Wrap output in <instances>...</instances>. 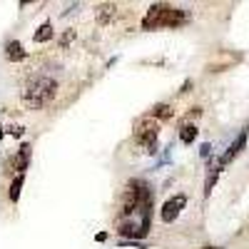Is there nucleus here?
I'll return each instance as SVG.
<instances>
[{"mask_svg":"<svg viewBox=\"0 0 249 249\" xmlns=\"http://www.w3.org/2000/svg\"><path fill=\"white\" fill-rule=\"evenodd\" d=\"M55 90H57V82L48 75H35L30 77V82L25 85L23 90V102H25V107L30 110H40V107H45L48 102L55 97Z\"/></svg>","mask_w":249,"mask_h":249,"instance_id":"3","label":"nucleus"},{"mask_svg":"<svg viewBox=\"0 0 249 249\" xmlns=\"http://www.w3.org/2000/svg\"><path fill=\"white\" fill-rule=\"evenodd\" d=\"M23 179H25V175H15V179L10 182V190H8L10 202H18V197H20V187H23Z\"/></svg>","mask_w":249,"mask_h":249,"instance_id":"11","label":"nucleus"},{"mask_svg":"<svg viewBox=\"0 0 249 249\" xmlns=\"http://www.w3.org/2000/svg\"><path fill=\"white\" fill-rule=\"evenodd\" d=\"M244 144H247V127H244V130H242V132L237 135V140H234V142L230 144V150H227V152L222 155V160H219L217 164H219V167H224L227 162H232V160H234V157H237V155H239V152L244 150Z\"/></svg>","mask_w":249,"mask_h":249,"instance_id":"6","label":"nucleus"},{"mask_svg":"<svg viewBox=\"0 0 249 249\" xmlns=\"http://www.w3.org/2000/svg\"><path fill=\"white\" fill-rule=\"evenodd\" d=\"M204 249H217V247H204Z\"/></svg>","mask_w":249,"mask_h":249,"instance_id":"15","label":"nucleus"},{"mask_svg":"<svg viewBox=\"0 0 249 249\" xmlns=\"http://www.w3.org/2000/svg\"><path fill=\"white\" fill-rule=\"evenodd\" d=\"M135 142L140 144V147L144 152H157V137H160V127H157V120L152 115H144L137 120L135 124V132H132Z\"/></svg>","mask_w":249,"mask_h":249,"instance_id":"4","label":"nucleus"},{"mask_svg":"<svg viewBox=\"0 0 249 249\" xmlns=\"http://www.w3.org/2000/svg\"><path fill=\"white\" fill-rule=\"evenodd\" d=\"M150 115L152 117H160V120H170L172 117V105H157Z\"/></svg>","mask_w":249,"mask_h":249,"instance_id":"13","label":"nucleus"},{"mask_svg":"<svg viewBox=\"0 0 249 249\" xmlns=\"http://www.w3.org/2000/svg\"><path fill=\"white\" fill-rule=\"evenodd\" d=\"M195 137H197V127L190 120H182V124H179V140L184 144H190V142H195Z\"/></svg>","mask_w":249,"mask_h":249,"instance_id":"8","label":"nucleus"},{"mask_svg":"<svg viewBox=\"0 0 249 249\" xmlns=\"http://www.w3.org/2000/svg\"><path fill=\"white\" fill-rule=\"evenodd\" d=\"M202 157H212V144H202Z\"/></svg>","mask_w":249,"mask_h":249,"instance_id":"14","label":"nucleus"},{"mask_svg":"<svg viewBox=\"0 0 249 249\" xmlns=\"http://www.w3.org/2000/svg\"><path fill=\"white\" fill-rule=\"evenodd\" d=\"M28 160H30V144L23 142V144H20V152H18V160H15V170H18V175H23V172L28 170Z\"/></svg>","mask_w":249,"mask_h":249,"instance_id":"7","label":"nucleus"},{"mask_svg":"<svg viewBox=\"0 0 249 249\" xmlns=\"http://www.w3.org/2000/svg\"><path fill=\"white\" fill-rule=\"evenodd\" d=\"M8 60L10 62H20V60H25V50H23V45L18 43V40H13V43H8Z\"/></svg>","mask_w":249,"mask_h":249,"instance_id":"9","label":"nucleus"},{"mask_svg":"<svg viewBox=\"0 0 249 249\" xmlns=\"http://www.w3.org/2000/svg\"><path fill=\"white\" fill-rule=\"evenodd\" d=\"M184 204H187V197H184V195L170 197L167 202L162 204V219H164V222H175V219L179 217V212L184 210Z\"/></svg>","mask_w":249,"mask_h":249,"instance_id":"5","label":"nucleus"},{"mask_svg":"<svg viewBox=\"0 0 249 249\" xmlns=\"http://www.w3.org/2000/svg\"><path fill=\"white\" fill-rule=\"evenodd\" d=\"M190 20V13H184L179 8H170L155 3L142 18V30H155V28H179Z\"/></svg>","mask_w":249,"mask_h":249,"instance_id":"2","label":"nucleus"},{"mask_svg":"<svg viewBox=\"0 0 249 249\" xmlns=\"http://www.w3.org/2000/svg\"><path fill=\"white\" fill-rule=\"evenodd\" d=\"M152 224V192L142 179H132L124 190V202L117 217V232L130 239H142Z\"/></svg>","mask_w":249,"mask_h":249,"instance_id":"1","label":"nucleus"},{"mask_svg":"<svg viewBox=\"0 0 249 249\" xmlns=\"http://www.w3.org/2000/svg\"><path fill=\"white\" fill-rule=\"evenodd\" d=\"M50 37H53V25L43 23L37 28V33H35V43H45V40H50Z\"/></svg>","mask_w":249,"mask_h":249,"instance_id":"12","label":"nucleus"},{"mask_svg":"<svg viewBox=\"0 0 249 249\" xmlns=\"http://www.w3.org/2000/svg\"><path fill=\"white\" fill-rule=\"evenodd\" d=\"M115 10H117V5H112V3H110V5H107V3L100 5V8H97V23H100V25H107V20H112Z\"/></svg>","mask_w":249,"mask_h":249,"instance_id":"10","label":"nucleus"}]
</instances>
